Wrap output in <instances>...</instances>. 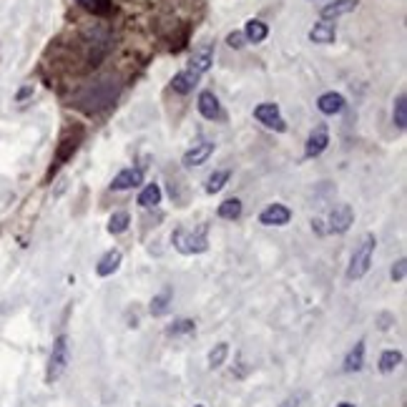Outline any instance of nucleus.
<instances>
[{
    "label": "nucleus",
    "instance_id": "2",
    "mask_svg": "<svg viewBox=\"0 0 407 407\" xmlns=\"http://www.w3.org/2000/svg\"><path fill=\"white\" fill-rule=\"evenodd\" d=\"M206 231H209V227L204 224V227L199 229H173L171 234V244L173 249L179 254H184V257H194V254H204L206 249H209V239H206Z\"/></svg>",
    "mask_w": 407,
    "mask_h": 407
},
{
    "label": "nucleus",
    "instance_id": "3",
    "mask_svg": "<svg viewBox=\"0 0 407 407\" xmlns=\"http://www.w3.org/2000/svg\"><path fill=\"white\" fill-rule=\"evenodd\" d=\"M375 247H377L375 234L367 231V234L362 236V241H359V247L352 252L350 266H347V279H350V282H359V279L370 271L372 257H375Z\"/></svg>",
    "mask_w": 407,
    "mask_h": 407
},
{
    "label": "nucleus",
    "instance_id": "5",
    "mask_svg": "<svg viewBox=\"0 0 407 407\" xmlns=\"http://www.w3.org/2000/svg\"><path fill=\"white\" fill-rule=\"evenodd\" d=\"M254 118L269 131H277V134H284V131H287V121H284L277 103H269V101H266V103H259L254 108Z\"/></svg>",
    "mask_w": 407,
    "mask_h": 407
},
{
    "label": "nucleus",
    "instance_id": "33",
    "mask_svg": "<svg viewBox=\"0 0 407 407\" xmlns=\"http://www.w3.org/2000/svg\"><path fill=\"white\" fill-rule=\"evenodd\" d=\"M33 91H36V88H33V83H28V86H23V88H20L18 93H15V101H18V103H20V101L31 99V96H33Z\"/></svg>",
    "mask_w": 407,
    "mask_h": 407
},
{
    "label": "nucleus",
    "instance_id": "34",
    "mask_svg": "<svg viewBox=\"0 0 407 407\" xmlns=\"http://www.w3.org/2000/svg\"><path fill=\"white\" fill-rule=\"evenodd\" d=\"M279 407H299V397H287Z\"/></svg>",
    "mask_w": 407,
    "mask_h": 407
},
{
    "label": "nucleus",
    "instance_id": "16",
    "mask_svg": "<svg viewBox=\"0 0 407 407\" xmlns=\"http://www.w3.org/2000/svg\"><path fill=\"white\" fill-rule=\"evenodd\" d=\"M197 108L206 121H216L222 116V106H219V99L214 96V91H201L199 93Z\"/></svg>",
    "mask_w": 407,
    "mask_h": 407
},
{
    "label": "nucleus",
    "instance_id": "14",
    "mask_svg": "<svg viewBox=\"0 0 407 407\" xmlns=\"http://www.w3.org/2000/svg\"><path fill=\"white\" fill-rule=\"evenodd\" d=\"M345 96L337 91H327L322 93L320 99H317V108H320V113H324V116H337V113L345 111Z\"/></svg>",
    "mask_w": 407,
    "mask_h": 407
},
{
    "label": "nucleus",
    "instance_id": "32",
    "mask_svg": "<svg viewBox=\"0 0 407 407\" xmlns=\"http://www.w3.org/2000/svg\"><path fill=\"white\" fill-rule=\"evenodd\" d=\"M227 45H229V48H234V50H241L244 45H247V38H244V33H241V31L229 33V36H227Z\"/></svg>",
    "mask_w": 407,
    "mask_h": 407
},
{
    "label": "nucleus",
    "instance_id": "25",
    "mask_svg": "<svg viewBox=\"0 0 407 407\" xmlns=\"http://www.w3.org/2000/svg\"><path fill=\"white\" fill-rule=\"evenodd\" d=\"M229 179H231V171H229V169H219V171H214L209 179H206V184H204V192H206V194H219L224 186H227Z\"/></svg>",
    "mask_w": 407,
    "mask_h": 407
},
{
    "label": "nucleus",
    "instance_id": "7",
    "mask_svg": "<svg viewBox=\"0 0 407 407\" xmlns=\"http://www.w3.org/2000/svg\"><path fill=\"white\" fill-rule=\"evenodd\" d=\"M329 146V131L324 124L315 126V131L307 136V143H304V156L307 159H317V156H322L324 151H327Z\"/></svg>",
    "mask_w": 407,
    "mask_h": 407
},
{
    "label": "nucleus",
    "instance_id": "26",
    "mask_svg": "<svg viewBox=\"0 0 407 407\" xmlns=\"http://www.w3.org/2000/svg\"><path fill=\"white\" fill-rule=\"evenodd\" d=\"M392 124L400 131L407 129V96L405 93H397L395 103H392Z\"/></svg>",
    "mask_w": 407,
    "mask_h": 407
},
{
    "label": "nucleus",
    "instance_id": "12",
    "mask_svg": "<svg viewBox=\"0 0 407 407\" xmlns=\"http://www.w3.org/2000/svg\"><path fill=\"white\" fill-rule=\"evenodd\" d=\"M309 41L317 45H332L337 41V25L332 20L322 18L320 23H315L309 28Z\"/></svg>",
    "mask_w": 407,
    "mask_h": 407
},
{
    "label": "nucleus",
    "instance_id": "10",
    "mask_svg": "<svg viewBox=\"0 0 407 407\" xmlns=\"http://www.w3.org/2000/svg\"><path fill=\"white\" fill-rule=\"evenodd\" d=\"M216 143L214 141H199L194 143L189 151H186L184 156H181V164H184L186 169H194V166H201V164H206L209 161V156L214 154Z\"/></svg>",
    "mask_w": 407,
    "mask_h": 407
},
{
    "label": "nucleus",
    "instance_id": "30",
    "mask_svg": "<svg viewBox=\"0 0 407 407\" xmlns=\"http://www.w3.org/2000/svg\"><path fill=\"white\" fill-rule=\"evenodd\" d=\"M197 329V322L194 320H176L171 327L166 329L169 337H179V334H192Z\"/></svg>",
    "mask_w": 407,
    "mask_h": 407
},
{
    "label": "nucleus",
    "instance_id": "8",
    "mask_svg": "<svg viewBox=\"0 0 407 407\" xmlns=\"http://www.w3.org/2000/svg\"><path fill=\"white\" fill-rule=\"evenodd\" d=\"M143 184V169L141 166H129L121 169V171L113 176L111 189L113 192H129V189H136V186Z\"/></svg>",
    "mask_w": 407,
    "mask_h": 407
},
{
    "label": "nucleus",
    "instance_id": "31",
    "mask_svg": "<svg viewBox=\"0 0 407 407\" xmlns=\"http://www.w3.org/2000/svg\"><path fill=\"white\" fill-rule=\"evenodd\" d=\"M405 274H407V259H405V257H400V259L392 264L390 277H392V282H405Z\"/></svg>",
    "mask_w": 407,
    "mask_h": 407
},
{
    "label": "nucleus",
    "instance_id": "9",
    "mask_svg": "<svg viewBox=\"0 0 407 407\" xmlns=\"http://www.w3.org/2000/svg\"><path fill=\"white\" fill-rule=\"evenodd\" d=\"M352 224H355V211H352L350 204L334 206L332 214H329V231L332 234H345V231H350Z\"/></svg>",
    "mask_w": 407,
    "mask_h": 407
},
{
    "label": "nucleus",
    "instance_id": "21",
    "mask_svg": "<svg viewBox=\"0 0 407 407\" xmlns=\"http://www.w3.org/2000/svg\"><path fill=\"white\" fill-rule=\"evenodd\" d=\"M171 299H173V290H171V287H164L159 294H154V299H151V304H148V312H151L154 317L166 315Z\"/></svg>",
    "mask_w": 407,
    "mask_h": 407
},
{
    "label": "nucleus",
    "instance_id": "6",
    "mask_svg": "<svg viewBox=\"0 0 407 407\" xmlns=\"http://www.w3.org/2000/svg\"><path fill=\"white\" fill-rule=\"evenodd\" d=\"M80 141H83V129H78L76 131V136H73V131H66V134L61 136V143H58V151H56V164H53V171H56L58 166H63L71 156L78 151V146H80Z\"/></svg>",
    "mask_w": 407,
    "mask_h": 407
},
{
    "label": "nucleus",
    "instance_id": "1",
    "mask_svg": "<svg viewBox=\"0 0 407 407\" xmlns=\"http://www.w3.org/2000/svg\"><path fill=\"white\" fill-rule=\"evenodd\" d=\"M118 93H121V83L116 76H99L76 93V106L83 113H99L118 99Z\"/></svg>",
    "mask_w": 407,
    "mask_h": 407
},
{
    "label": "nucleus",
    "instance_id": "36",
    "mask_svg": "<svg viewBox=\"0 0 407 407\" xmlns=\"http://www.w3.org/2000/svg\"><path fill=\"white\" fill-rule=\"evenodd\" d=\"M194 407H204V405H194Z\"/></svg>",
    "mask_w": 407,
    "mask_h": 407
},
{
    "label": "nucleus",
    "instance_id": "20",
    "mask_svg": "<svg viewBox=\"0 0 407 407\" xmlns=\"http://www.w3.org/2000/svg\"><path fill=\"white\" fill-rule=\"evenodd\" d=\"M362 367H364V339H359L357 345H355L350 352H347L342 370H345L347 375H352V372H359Z\"/></svg>",
    "mask_w": 407,
    "mask_h": 407
},
{
    "label": "nucleus",
    "instance_id": "22",
    "mask_svg": "<svg viewBox=\"0 0 407 407\" xmlns=\"http://www.w3.org/2000/svg\"><path fill=\"white\" fill-rule=\"evenodd\" d=\"M161 199H164L161 186L159 184H146L141 189V194H138V206H143V209H156V206L161 204Z\"/></svg>",
    "mask_w": 407,
    "mask_h": 407
},
{
    "label": "nucleus",
    "instance_id": "24",
    "mask_svg": "<svg viewBox=\"0 0 407 407\" xmlns=\"http://www.w3.org/2000/svg\"><path fill=\"white\" fill-rule=\"evenodd\" d=\"M241 211H244V204H241V199H227L224 204H219V209H216V214H219V219H227V222H234V219H239Z\"/></svg>",
    "mask_w": 407,
    "mask_h": 407
},
{
    "label": "nucleus",
    "instance_id": "13",
    "mask_svg": "<svg viewBox=\"0 0 407 407\" xmlns=\"http://www.w3.org/2000/svg\"><path fill=\"white\" fill-rule=\"evenodd\" d=\"M211 63H214V45L206 43V45H201V48H197L192 53V58H189V71L204 76L211 68Z\"/></svg>",
    "mask_w": 407,
    "mask_h": 407
},
{
    "label": "nucleus",
    "instance_id": "35",
    "mask_svg": "<svg viewBox=\"0 0 407 407\" xmlns=\"http://www.w3.org/2000/svg\"><path fill=\"white\" fill-rule=\"evenodd\" d=\"M334 407H355L352 402H339V405H334Z\"/></svg>",
    "mask_w": 407,
    "mask_h": 407
},
{
    "label": "nucleus",
    "instance_id": "28",
    "mask_svg": "<svg viewBox=\"0 0 407 407\" xmlns=\"http://www.w3.org/2000/svg\"><path fill=\"white\" fill-rule=\"evenodd\" d=\"M227 357H229V345L227 342H219V345H214L209 352V367L211 370H219V367L227 362Z\"/></svg>",
    "mask_w": 407,
    "mask_h": 407
},
{
    "label": "nucleus",
    "instance_id": "29",
    "mask_svg": "<svg viewBox=\"0 0 407 407\" xmlns=\"http://www.w3.org/2000/svg\"><path fill=\"white\" fill-rule=\"evenodd\" d=\"M76 3H80L86 10L96 13V15H108L111 13V0H76Z\"/></svg>",
    "mask_w": 407,
    "mask_h": 407
},
{
    "label": "nucleus",
    "instance_id": "19",
    "mask_svg": "<svg viewBox=\"0 0 407 407\" xmlns=\"http://www.w3.org/2000/svg\"><path fill=\"white\" fill-rule=\"evenodd\" d=\"M359 0H332L327 6H322V18L329 20V18H339V15H347L357 8Z\"/></svg>",
    "mask_w": 407,
    "mask_h": 407
},
{
    "label": "nucleus",
    "instance_id": "23",
    "mask_svg": "<svg viewBox=\"0 0 407 407\" xmlns=\"http://www.w3.org/2000/svg\"><path fill=\"white\" fill-rule=\"evenodd\" d=\"M129 227H131V214L129 211H124V209H118V211H113L111 214V219H108V234H113V236H118V234H124V231H129Z\"/></svg>",
    "mask_w": 407,
    "mask_h": 407
},
{
    "label": "nucleus",
    "instance_id": "11",
    "mask_svg": "<svg viewBox=\"0 0 407 407\" xmlns=\"http://www.w3.org/2000/svg\"><path fill=\"white\" fill-rule=\"evenodd\" d=\"M290 222H292V211L284 204H269L259 214V224H264V227H287Z\"/></svg>",
    "mask_w": 407,
    "mask_h": 407
},
{
    "label": "nucleus",
    "instance_id": "27",
    "mask_svg": "<svg viewBox=\"0 0 407 407\" xmlns=\"http://www.w3.org/2000/svg\"><path fill=\"white\" fill-rule=\"evenodd\" d=\"M400 364H402V352L400 350H385L383 355H380V372H383V375L395 372Z\"/></svg>",
    "mask_w": 407,
    "mask_h": 407
},
{
    "label": "nucleus",
    "instance_id": "17",
    "mask_svg": "<svg viewBox=\"0 0 407 407\" xmlns=\"http://www.w3.org/2000/svg\"><path fill=\"white\" fill-rule=\"evenodd\" d=\"M199 78H201V76L186 68V71H179V73L171 78V88L179 93V96H189V93H194V88L199 86Z\"/></svg>",
    "mask_w": 407,
    "mask_h": 407
},
{
    "label": "nucleus",
    "instance_id": "4",
    "mask_svg": "<svg viewBox=\"0 0 407 407\" xmlns=\"http://www.w3.org/2000/svg\"><path fill=\"white\" fill-rule=\"evenodd\" d=\"M68 364H71V345H68L66 334H58L53 347H50L48 364H45V383L56 385L63 375H66Z\"/></svg>",
    "mask_w": 407,
    "mask_h": 407
},
{
    "label": "nucleus",
    "instance_id": "18",
    "mask_svg": "<svg viewBox=\"0 0 407 407\" xmlns=\"http://www.w3.org/2000/svg\"><path fill=\"white\" fill-rule=\"evenodd\" d=\"M244 38H247V43H264L266 36H269V25L259 18H249L244 23Z\"/></svg>",
    "mask_w": 407,
    "mask_h": 407
},
{
    "label": "nucleus",
    "instance_id": "15",
    "mask_svg": "<svg viewBox=\"0 0 407 407\" xmlns=\"http://www.w3.org/2000/svg\"><path fill=\"white\" fill-rule=\"evenodd\" d=\"M121 262H124L121 249H108V252L99 259V264H96V274H99V277H113V274L121 269Z\"/></svg>",
    "mask_w": 407,
    "mask_h": 407
}]
</instances>
